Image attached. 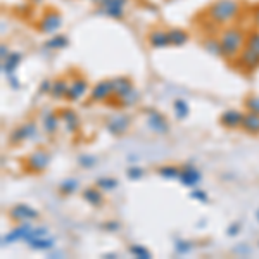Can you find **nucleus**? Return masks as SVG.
I'll list each match as a JSON object with an SVG mask.
<instances>
[{"instance_id":"nucleus-1","label":"nucleus","mask_w":259,"mask_h":259,"mask_svg":"<svg viewBox=\"0 0 259 259\" xmlns=\"http://www.w3.org/2000/svg\"><path fill=\"white\" fill-rule=\"evenodd\" d=\"M247 33L239 26H228L220 33V44L223 50V57L227 61H235L245 47Z\"/></svg>"},{"instance_id":"nucleus-2","label":"nucleus","mask_w":259,"mask_h":259,"mask_svg":"<svg viewBox=\"0 0 259 259\" xmlns=\"http://www.w3.org/2000/svg\"><path fill=\"white\" fill-rule=\"evenodd\" d=\"M240 12V4L237 0H216L214 4H211L207 9V16L212 23L220 24H228L239 16Z\"/></svg>"},{"instance_id":"nucleus-3","label":"nucleus","mask_w":259,"mask_h":259,"mask_svg":"<svg viewBox=\"0 0 259 259\" xmlns=\"http://www.w3.org/2000/svg\"><path fill=\"white\" fill-rule=\"evenodd\" d=\"M38 137V126L35 121H26L23 124H18L12 132L9 133V144L11 145H21L23 142L35 140Z\"/></svg>"},{"instance_id":"nucleus-4","label":"nucleus","mask_w":259,"mask_h":259,"mask_svg":"<svg viewBox=\"0 0 259 259\" xmlns=\"http://www.w3.org/2000/svg\"><path fill=\"white\" fill-rule=\"evenodd\" d=\"M50 164V154L45 149L33 150L30 156L24 159V169L28 173H44Z\"/></svg>"},{"instance_id":"nucleus-5","label":"nucleus","mask_w":259,"mask_h":259,"mask_svg":"<svg viewBox=\"0 0 259 259\" xmlns=\"http://www.w3.org/2000/svg\"><path fill=\"white\" fill-rule=\"evenodd\" d=\"M62 21L64 19H62V14L59 11L50 9L40 18V21L36 23V28H38V31L44 33V35H54V33H57L61 30Z\"/></svg>"},{"instance_id":"nucleus-6","label":"nucleus","mask_w":259,"mask_h":259,"mask_svg":"<svg viewBox=\"0 0 259 259\" xmlns=\"http://www.w3.org/2000/svg\"><path fill=\"white\" fill-rule=\"evenodd\" d=\"M130 0H97L99 12L106 18L121 21L124 18V7Z\"/></svg>"},{"instance_id":"nucleus-7","label":"nucleus","mask_w":259,"mask_h":259,"mask_svg":"<svg viewBox=\"0 0 259 259\" xmlns=\"http://www.w3.org/2000/svg\"><path fill=\"white\" fill-rule=\"evenodd\" d=\"M144 114H145V119H147L149 130H152L157 135H168L169 123L162 112L152 109V107H147V109H144Z\"/></svg>"},{"instance_id":"nucleus-8","label":"nucleus","mask_w":259,"mask_h":259,"mask_svg":"<svg viewBox=\"0 0 259 259\" xmlns=\"http://www.w3.org/2000/svg\"><path fill=\"white\" fill-rule=\"evenodd\" d=\"M130 124H132V116L118 112V114L109 116V118L106 119V123H104V126H106V130L111 133V135L121 137L130 130Z\"/></svg>"},{"instance_id":"nucleus-9","label":"nucleus","mask_w":259,"mask_h":259,"mask_svg":"<svg viewBox=\"0 0 259 259\" xmlns=\"http://www.w3.org/2000/svg\"><path fill=\"white\" fill-rule=\"evenodd\" d=\"M233 64H235L237 69H240L242 73H247V74L254 73L256 69H259V56L249 47H244L240 56L233 61Z\"/></svg>"},{"instance_id":"nucleus-10","label":"nucleus","mask_w":259,"mask_h":259,"mask_svg":"<svg viewBox=\"0 0 259 259\" xmlns=\"http://www.w3.org/2000/svg\"><path fill=\"white\" fill-rule=\"evenodd\" d=\"M9 218L14 221V223H23V221H31L36 220L40 216V212L35 209V207L28 206V204H16L9 209Z\"/></svg>"},{"instance_id":"nucleus-11","label":"nucleus","mask_w":259,"mask_h":259,"mask_svg":"<svg viewBox=\"0 0 259 259\" xmlns=\"http://www.w3.org/2000/svg\"><path fill=\"white\" fill-rule=\"evenodd\" d=\"M87 94H90L87 78L76 76V78H73V80H71L69 90H68V94H66L64 100H68V102H78V100H81Z\"/></svg>"},{"instance_id":"nucleus-12","label":"nucleus","mask_w":259,"mask_h":259,"mask_svg":"<svg viewBox=\"0 0 259 259\" xmlns=\"http://www.w3.org/2000/svg\"><path fill=\"white\" fill-rule=\"evenodd\" d=\"M90 102H107L112 99V81L111 80H100L90 89Z\"/></svg>"},{"instance_id":"nucleus-13","label":"nucleus","mask_w":259,"mask_h":259,"mask_svg":"<svg viewBox=\"0 0 259 259\" xmlns=\"http://www.w3.org/2000/svg\"><path fill=\"white\" fill-rule=\"evenodd\" d=\"M178 180L183 187L194 189V187H197L200 183V180H202V173H200V171L195 168L192 162H187V164L182 166V173H180Z\"/></svg>"},{"instance_id":"nucleus-14","label":"nucleus","mask_w":259,"mask_h":259,"mask_svg":"<svg viewBox=\"0 0 259 259\" xmlns=\"http://www.w3.org/2000/svg\"><path fill=\"white\" fill-rule=\"evenodd\" d=\"M112 99L118 102L123 97H126L132 90H135V85H133L132 78L128 76H114L112 78Z\"/></svg>"},{"instance_id":"nucleus-15","label":"nucleus","mask_w":259,"mask_h":259,"mask_svg":"<svg viewBox=\"0 0 259 259\" xmlns=\"http://www.w3.org/2000/svg\"><path fill=\"white\" fill-rule=\"evenodd\" d=\"M59 116L62 121V126H64V130L69 135H74V133L80 132V116H78L76 111L71 109V107H64V109L59 111Z\"/></svg>"},{"instance_id":"nucleus-16","label":"nucleus","mask_w":259,"mask_h":259,"mask_svg":"<svg viewBox=\"0 0 259 259\" xmlns=\"http://www.w3.org/2000/svg\"><path fill=\"white\" fill-rule=\"evenodd\" d=\"M242 119H244V112L239 109H227L221 112L220 124L227 130H237L242 126Z\"/></svg>"},{"instance_id":"nucleus-17","label":"nucleus","mask_w":259,"mask_h":259,"mask_svg":"<svg viewBox=\"0 0 259 259\" xmlns=\"http://www.w3.org/2000/svg\"><path fill=\"white\" fill-rule=\"evenodd\" d=\"M147 41L152 49H166L169 47V33L166 30H161V28H154L147 33Z\"/></svg>"},{"instance_id":"nucleus-18","label":"nucleus","mask_w":259,"mask_h":259,"mask_svg":"<svg viewBox=\"0 0 259 259\" xmlns=\"http://www.w3.org/2000/svg\"><path fill=\"white\" fill-rule=\"evenodd\" d=\"M81 197H83V200H85L87 204H90L92 207H102L104 202H106L102 190H100L97 185H95V187H87V189H83Z\"/></svg>"},{"instance_id":"nucleus-19","label":"nucleus","mask_w":259,"mask_h":259,"mask_svg":"<svg viewBox=\"0 0 259 259\" xmlns=\"http://www.w3.org/2000/svg\"><path fill=\"white\" fill-rule=\"evenodd\" d=\"M61 123H62L61 116H59V112H56V111L45 112L44 118H41V126H44V132L47 133V135H56Z\"/></svg>"},{"instance_id":"nucleus-20","label":"nucleus","mask_w":259,"mask_h":259,"mask_svg":"<svg viewBox=\"0 0 259 259\" xmlns=\"http://www.w3.org/2000/svg\"><path fill=\"white\" fill-rule=\"evenodd\" d=\"M24 56L21 52H11L6 59H2V73L6 76H11V74H16V69L21 66Z\"/></svg>"},{"instance_id":"nucleus-21","label":"nucleus","mask_w":259,"mask_h":259,"mask_svg":"<svg viewBox=\"0 0 259 259\" xmlns=\"http://www.w3.org/2000/svg\"><path fill=\"white\" fill-rule=\"evenodd\" d=\"M242 130L249 135H259V114L252 111L244 112V119H242Z\"/></svg>"},{"instance_id":"nucleus-22","label":"nucleus","mask_w":259,"mask_h":259,"mask_svg":"<svg viewBox=\"0 0 259 259\" xmlns=\"http://www.w3.org/2000/svg\"><path fill=\"white\" fill-rule=\"evenodd\" d=\"M69 80L64 76L61 78H56L52 83V90H50V97L54 100H61V99H66V94L69 90Z\"/></svg>"},{"instance_id":"nucleus-23","label":"nucleus","mask_w":259,"mask_h":259,"mask_svg":"<svg viewBox=\"0 0 259 259\" xmlns=\"http://www.w3.org/2000/svg\"><path fill=\"white\" fill-rule=\"evenodd\" d=\"M168 33H169V44L173 47H183L190 40L189 31L182 30V28H171V30H168Z\"/></svg>"},{"instance_id":"nucleus-24","label":"nucleus","mask_w":259,"mask_h":259,"mask_svg":"<svg viewBox=\"0 0 259 259\" xmlns=\"http://www.w3.org/2000/svg\"><path fill=\"white\" fill-rule=\"evenodd\" d=\"M54 245H56V240L49 235L36 237V239H31L28 242V247L31 250H50V249H54Z\"/></svg>"},{"instance_id":"nucleus-25","label":"nucleus","mask_w":259,"mask_h":259,"mask_svg":"<svg viewBox=\"0 0 259 259\" xmlns=\"http://www.w3.org/2000/svg\"><path fill=\"white\" fill-rule=\"evenodd\" d=\"M69 45V38L66 35H54L44 41V49L47 50H62Z\"/></svg>"},{"instance_id":"nucleus-26","label":"nucleus","mask_w":259,"mask_h":259,"mask_svg":"<svg viewBox=\"0 0 259 259\" xmlns=\"http://www.w3.org/2000/svg\"><path fill=\"white\" fill-rule=\"evenodd\" d=\"M156 173L164 180H178L180 173H182V166L175 164H162L156 169Z\"/></svg>"},{"instance_id":"nucleus-27","label":"nucleus","mask_w":259,"mask_h":259,"mask_svg":"<svg viewBox=\"0 0 259 259\" xmlns=\"http://www.w3.org/2000/svg\"><path fill=\"white\" fill-rule=\"evenodd\" d=\"M173 111H175V116L177 119H187V116L190 114V106L185 99H175L173 100Z\"/></svg>"},{"instance_id":"nucleus-28","label":"nucleus","mask_w":259,"mask_h":259,"mask_svg":"<svg viewBox=\"0 0 259 259\" xmlns=\"http://www.w3.org/2000/svg\"><path fill=\"white\" fill-rule=\"evenodd\" d=\"M80 189V182L76 178H66L59 183V192L62 195H73Z\"/></svg>"},{"instance_id":"nucleus-29","label":"nucleus","mask_w":259,"mask_h":259,"mask_svg":"<svg viewBox=\"0 0 259 259\" xmlns=\"http://www.w3.org/2000/svg\"><path fill=\"white\" fill-rule=\"evenodd\" d=\"M139 100H140V94H139V90L135 89V90L130 92L126 97L118 100V107H123V109H126V107H133V106L139 104Z\"/></svg>"},{"instance_id":"nucleus-30","label":"nucleus","mask_w":259,"mask_h":259,"mask_svg":"<svg viewBox=\"0 0 259 259\" xmlns=\"http://www.w3.org/2000/svg\"><path fill=\"white\" fill-rule=\"evenodd\" d=\"M95 185H97L99 189L104 190V192H111V190L118 189L119 182L116 178H111V177H102V178H99L97 182H95Z\"/></svg>"},{"instance_id":"nucleus-31","label":"nucleus","mask_w":259,"mask_h":259,"mask_svg":"<svg viewBox=\"0 0 259 259\" xmlns=\"http://www.w3.org/2000/svg\"><path fill=\"white\" fill-rule=\"evenodd\" d=\"M204 49H206L209 54H212V56L223 57V50H221L220 38H207L206 41H204Z\"/></svg>"},{"instance_id":"nucleus-32","label":"nucleus","mask_w":259,"mask_h":259,"mask_svg":"<svg viewBox=\"0 0 259 259\" xmlns=\"http://www.w3.org/2000/svg\"><path fill=\"white\" fill-rule=\"evenodd\" d=\"M128 252L132 254L133 257H137V259H150V257H152L150 250H149V249H145L144 245H139V244L130 245V247H128Z\"/></svg>"},{"instance_id":"nucleus-33","label":"nucleus","mask_w":259,"mask_h":259,"mask_svg":"<svg viewBox=\"0 0 259 259\" xmlns=\"http://www.w3.org/2000/svg\"><path fill=\"white\" fill-rule=\"evenodd\" d=\"M244 106H245V111H252L259 114V95L256 94L247 95V97L244 99Z\"/></svg>"},{"instance_id":"nucleus-34","label":"nucleus","mask_w":259,"mask_h":259,"mask_svg":"<svg viewBox=\"0 0 259 259\" xmlns=\"http://www.w3.org/2000/svg\"><path fill=\"white\" fill-rule=\"evenodd\" d=\"M245 47H249L250 50H254V52L259 56V31H250L247 33V40H245Z\"/></svg>"},{"instance_id":"nucleus-35","label":"nucleus","mask_w":259,"mask_h":259,"mask_svg":"<svg viewBox=\"0 0 259 259\" xmlns=\"http://www.w3.org/2000/svg\"><path fill=\"white\" fill-rule=\"evenodd\" d=\"M97 164V157L95 156H90V154H81L80 157H78V166L83 169H90L94 168V166Z\"/></svg>"},{"instance_id":"nucleus-36","label":"nucleus","mask_w":259,"mask_h":259,"mask_svg":"<svg viewBox=\"0 0 259 259\" xmlns=\"http://www.w3.org/2000/svg\"><path fill=\"white\" fill-rule=\"evenodd\" d=\"M194 249V244L190 240H177L175 242V252L183 256V254H189Z\"/></svg>"},{"instance_id":"nucleus-37","label":"nucleus","mask_w":259,"mask_h":259,"mask_svg":"<svg viewBox=\"0 0 259 259\" xmlns=\"http://www.w3.org/2000/svg\"><path fill=\"white\" fill-rule=\"evenodd\" d=\"M144 175H145V169L140 168V166H130L126 169V177L130 180H140V178H144Z\"/></svg>"},{"instance_id":"nucleus-38","label":"nucleus","mask_w":259,"mask_h":259,"mask_svg":"<svg viewBox=\"0 0 259 259\" xmlns=\"http://www.w3.org/2000/svg\"><path fill=\"white\" fill-rule=\"evenodd\" d=\"M190 197L195 199V200H199V202H202V204H206L207 200H209V195H207L202 189H192Z\"/></svg>"},{"instance_id":"nucleus-39","label":"nucleus","mask_w":259,"mask_h":259,"mask_svg":"<svg viewBox=\"0 0 259 259\" xmlns=\"http://www.w3.org/2000/svg\"><path fill=\"white\" fill-rule=\"evenodd\" d=\"M52 80L50 78H44L40 81V87H38V95H50V90H52Z\"/></svg>"},{"instance_id":"nucleus-40","label":"nucleus","mask_w":259,"mask_h":259,"mask_svg":"<svg viewBox=\"0 0 259 259\" xmlns=\"http://www.w3.org/2000/svg\"><path fill=\"white\" fill-rule=\"evenodd\" d=\"M102 228L106 230V232H109V233H116V232H119V230H121V223H119V221H116V220H111V221L102 223Z\"/></svg>"},{"instance_id":"nucleus-41","label":"nucleus","mask_w":259,"mask_h":259,"mask_svg":"<svg viewBox=\"0 0 259 259\" xmlns=\"http://www.w3.org/2000/svg\"><path fill=\"white\" fill-rule=\"evenodd\" d=\"M240 230H242V223H240V221H233V223L228 225L227 235L228 237H237L240 233Z\"/></svg>"},{"instance_id":"nucleus-42","label":"nucleus","mask_w":259,"mask_h":259,"mask_svg":"<svg viewBox=\"0 0 259 259\" xmlns=\"http://www.w3.org/2000/svg\"><path fill=\"white\" fill-rule=\"evenodd\" d=\"M7 83H9V87H11L12 90L21 89V81L18 80V76H16V74H11V76H7Z\"/></svg>"},{"instance_id":"nucleus-43","label":"nucleus","mask_w":259,"mask_h":259,"mask_svg":"<svg viewBox=\"0 0 259 259\" xmlns=\"http://www.w3.org/2000/svg\"><path fill=\"white\" fill-rule=\"evenodd\" d=\"M9 54H11L9 47H7L6 44H2V47H0V57H2V59H6V57L9 56Z\"/></svg>"},{"instance_id":"nucleus-44","label":"nucleus","mask_w":259,"mask_h":259,"mask_svg":"<svg viewBox=\"0 0 259 259\" xmlns=\"http://www.w3.org/2000/svg\"><path fill=\"white\" fill-rule=\"evenodd\" d=\"M102 257H106V259H114V257H118V254H112V252H109V254H104Z\"/></svg>"},{"instance_id":"nucleus-45","label":"nucleus","mask_w":259,"mask_h":259,"mask_svg":"<svg viewBox=\"0 0 259 259\" xmlns=\"http://www.w3.org/2000/svg\"><path fill=\"white\" fill-rule=\"evenodd\" d=\"M256 220H257V223H259V209L256 211Z\"/></svg>"},{"instance_id":"nucleus-46","label":"nucleus","mask_w":259,"mask_h":259,"mask_svg":"<svg viewBox=\"0 0 259 259\" xmlns=\"http://www.w3.org/2000/svg\"><path fill=\"white\" fill-rule=\"evenodd\" d=\"M92 2H94V4H97V0H92Z\"/></svg>"}]
</instances>
